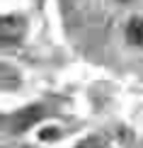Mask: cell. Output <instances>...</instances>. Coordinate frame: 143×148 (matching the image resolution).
<instances>
[{
  "instance_id": "cell-4",
  "label": "cell",
  "mask_w": 143,
  "mask_h": 148,
  "mask_svg": "<svg viewBox=\"0 0 143 148\" xmlns=\"http://www.w3.org/2000/svg\"><path fill=\"white\" fill-rule=\"evenodd\" d=\"M75 148H104V141H102V138H97V136H90V138L80 141Z\"/></svg>"
},
{
  "instance_id": "cell-1",
  "label": "cell",
  "mask_w": 143,
  "mask_h": 148,
  "mask_svg": "<svg viewBox=\"0 0 143 148\" xmlns=\"http://www.w3.org/2000/svg\"><path fill=\"white\" fill-rule=\"evenodd\" d=\"M41 116H44V109L41 107H24V109H20V112H15L10 116L12 131H27V129H32Z\"/></svg>"
},
{
  "instance_id": "cell-3",
  "label": "cell",
  "mask_w": 143,
  "mask_h": 148,
  "mask_svg": "<svg viewBox=\"0 0 143 148\" xmlns=\"http://www.w3.org/2000/svg\"><path fill=\"white\" fill-rule=\"evenodd\" d=\"M126 39H129V44H133V46H143V20L141 17L129 20V24H126Z\"/></svg>"
},
{
  "instance_id": "cell-2",
  "label": "cell",
  "mask_w": 143,
  "mask_h": 148,
  "mask_svg": "<svg viewBox=\"0 0 143 148\" xmlns=\"http://www.w3.org/2000/svg\"><path fill=\"white\" fill-rule=\"evenodd\" d=\"M3 44H17V41L22 39V34H24V20L22 17H17V15H5L3 17Z\"/></svg>"
}]
</instances>
